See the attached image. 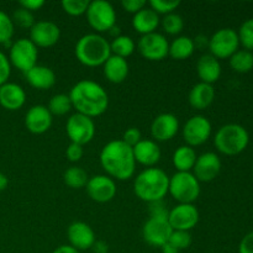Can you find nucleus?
I'll list each match as a JSON object with an SVG mask.
<instances>
[{
    "instance_id": "f257e3e1",
    "label": "nucleus",
    "mask_w": 253,
    "mask_h": 253,
    "mask_svg": "<svg viewBox=\"0 0 253 253\" xmlns=\"http://www.w3.org/2000/svg\"><path fill=\"white\" fill-rule=\"evenodd\" d=\"M72 106L77 113L88 118L100 116L108 110L109 95L99 83L89 79H83L72 86L69 91Z\"/></svg>"
},
{
    "instance_id": "f03ea898",
    "label": "nucleus",
    "mask_w": 253,
    "mask_h": 253,
    "mask_svg": "<svg viewBox=\"0 0 253 253\" xmlns=\"http://www.w3.org/2000/svg\"><path fill=\"white\" fill-rule=\"evenodd\" d=\"M100 165L106 175L113 179H130L136 169L132 147L126 145L123 140L110 141L101 150Z\"/></svg>"
},
{
    "instance_id": "7ed1b4c3",
    "label": "nucleus",
    "mask_w": 253,
    "mask_h": 253,
    "mask_svg": "<svg viewBox=\"0 0 253 253\" xmlns=\"http://www.w3.org/2000/svg\"><path fill=\"white\" fill-rule=\"evenodd\" d=\"M169 177L161 168L151 167L143 169L133 182V192L136 197L146 203L158 202L168 194Z\"/></svg>"
},
{
    "instance_id": "20e7f679",
    "label": "nucleus",
    "mask_w": 253,
    "mask_h": 253,
    "mask_svg": "<svg viewBox=\"0 0 253 253\" xmlns=\"http://www.w3.org/2000/svg\"><path fill=\"white\" fill-rule=\"evenodd\" d=\"M74 53L83 66H103L111 56L110 42L100 34H86L77 41Z\"/></svg>"
},
{
    "instance_id": "39448f33",
    "label": "nucleus",
    "mask_w": 253,
    "mask_h": 253,
    "mask_svg": "<svg viewBox=\"0 0 253 253\" xmlns=\"http://www.w3.org/2000/svg\"><path fill=\"white\" fill-rule=\"evenodd\" d=\"M250 142V135L244 126L227 124L221 126L215 135L214 143L217 151L226 156H236L244 152Z\"/></svg>"
},
{
    "instance_id": "423d86ee",
    "label": "nucleus",
    "mask_w": 253,
    "mask_h": 253,
    "mask_svg": "<svg viewBox=\"0 0 253 253\" xmlns=\"http://www.w3.org/2000/svg\"><path fill=\"white\" fill-rule=\"evenodd\" d=\"M168 193L178 204H193L200 195V182L192 172H177L169 177Z\"/></svg>"
},
{
    "instance_id": "0eeeda50",
    "label": "nucleus",
    "mask_w": 253,
    "mask_h": 253,
    "mask_svg": "<svg viewBox=\"0 0 253 253\" xmlns=\"http://www.w3.org/2000/svg\"><path fill=\"white\" fill-rule=\"evenodd\" d=\"M86 20L95 34L110 31L116 24V11L106 0H93L86 9Z\"/></svg>"
},
{
    "instance_id": "6e6552de",
    "label": "nucleus",
    "mask_w": 253,
    "mask_h": 253,
    "mask_svg": "<svg viewBox=\"0 0 253 253\" xmlns=\"http://www.w3.org/2000/svg\"><path fill=\"white\" fill-rule=\"evenodd\" d=\"M239 35L234 29L225 27L220 29L209 39L210 54L217 59L230 58L236 51H239Z\"/></svg>"
},
{
    "instance_id": "1a4fd4ad",
    "label": "nucleus",
    "mask_w": 253,
    "mask_h": 253,
    "mask_svg": "<svg viewBox=\"0 0 253 253\" xmlns=\"http://www.w3.org/2000/svg\"><path fill=\"white\" fill-rule=\"evenodd\" d=\"M39 49L30 39H19L10 47L9 61L22 73H27L37 64Z\"/></svg>"
},
{
    "instance_id": "9d476101",
    "label": "nucleus",
    "mask_w": 253,
    "mask_h": 253,
    "mask_svg": "<svg viewBox=\"0 0 253 253\" xmlns=\"http://www.w3.org/2000/svg\"><path fill=\"white\" fill-rule=\"evenodd\" d=\"M66 132L71 142L84 146L95 136V124L91 118L76 113L67 120Z\"/></svg>"
},
{
    "instance_id": "9b49d317",
    "label": "nucleus",
    "mask_w": 253,
    "mask_h": 253,
    "mask_svg": "<svg viewBox=\"0 0 253 253\" xmlns=\"http://www.w3.org/2000/svg\"><path fill=\"white\" fill-rule=\"evenodd\" d=\"M137 49L141 56L148 61H162L168 56L169 42L165 35L152 32L141 36L137 42Z\"/></svg>"
},
{
    "instance_id": "f8f14e48",
    "label": "nucleus",
    "mask_w": 253,
    "mask_h": 253,
    "mask_svg": "<svg viewBox=\"0 0 253 253\" xmlns=\"http://www.w3.org/2000/svg\"><path fill=\"white\" fill-rule=\"evenodd\" d=\"M211 123L203 115H195L188 119L183 126V138L190 147L202 146L211 135Z\"/></svg>"
},
{
    "instance_id": "ddd939ff",
    "label": "nucleus",
    "mask_w": 253,
    "mask_h": 253,
    "mask_svg": "<svg viewBox=\"0 0 253 253\" xmlns=\"http://www.w3.org/2000/svg\"><path fill=\"white\" fill-rule=\"evenodd\" d=\"M173 229L168 222V217L150 216V219L143 225L142 236L150 246L161 249L163 245L169 241Z\"/></svg>"
},
{
    "instance_id": "4468645a",
    "label": "nucleus",
    "mask_w": 253,
    "mask_h": 253,
    "mask_svg": "<svg viewBox=\"0 0 253 253\" xmlns=\"http://www.w3.org/2000/svg\"><path fill=\"white\" fill-rule=\"evenodd\" d=\"M199 221V211L193 204H178L168 212V222L173 230L190 231Z\"/></svg>"
},
{
    "instance_id": "2eb2a0df",
    "label": "nucleus",
    "mask_w": 253,
    "mask_h": 253,
    "mask_svg": "<svg viewBox=\"0 0 253 253\" xmlns=\"http://www.w3.org/2000/svg\"><path fill=\"white\" fill-rule=\"evenodd\" d=\"M59 37L61 30L58 25L47 20L35 22L34 26L30 29V40L37 48H48L54 46L59 41Z\"/></svg>"
},
{
    "instance_id": "dca6fc26",
    "label": "nucleus",
    "mask_w": 253,
    "mask_h": 253,
    "mask_svg": "<svg viewBox=\"0 0 253 253\" xmlns=\"http://www.w3.org/2000/svg\"><path fill=\"white\" fill-rule=\"evenodd\" d=\"M85 188L90 199L96 203L111 202L118 190L115 180L106 174H98L89 178Z\"/></svg>"
},
{
    "instance_id": "f3484780",
    "label": "nucleus",
    "mask_w": 253,
    "mask_h": 253,
    "mask_svg": "<svg viewBox=\"0 0 253 253\" xmlns=\"http://www.w3.org/2000/svg\"><path fill=\"white\" fill-rule=\"evenodd\" d=\"M179 131V121L175 115L163 113L156 116L151 124V135L156 142H166L174 137Z\"/></svg>"
},
{
    "instance_id": "a211bd4d",
    "label": "nucleus",
    "mask_w": 253,
    "mask_h": 253,
    "mask_svg": "<svg viewBox=\"0 0 253 253\" xmlns=\"http://www.w3.org/2000/svg\"><path fill=\"white\" fill-rule=\"evenodd\" d=\"M67 237H68L69 246L81 251L90 250L94 242L96 241L95 232L86 222L74 221L67 229Z\"/></svg>"
},
{
    "instance_id": "6ab92c4d",
    "label": "nucleus",
    "mask_w": 253,
    "mask_h": 253,
    "mask_svg": "<svg viewBox=\"0 0 253 253\" xmlns=\"http://www.w3.org/2000/svg\"><path fill=\"white\" fill-rule=\"evenodd\" d=\"M221 170V161L214 152H205L198 156L193 168V174L199 182H211Z\"/></svg>"
},
{
    "instance_id": "aec40b11",
    "label": "nucleus",
    "mask_w": 253,
    "mask_h": 253,
    "mask_svg": "<svg viewBox=\"0 0 253 253\" xmlns=\"http://www.w3.org/2000/svg\"><path fill=\"white\" fill-rule=\"evenodd\" d=\"M52 125V114L44 105H34L25 115V126L35 135L47 132Z\"/></svg>"
},
{
    "instance_id": "412c9836",
    "label": "nucleus",
    "mask_w": 253,
    "mask_h": 253,
    "mask_svg": "<svg viewBox=\"0 0 253 253\" xmlns=\"http://www.w3.org/2000/svg\"><path fill=\"white\" fill-rule=\"evenodd\" d=\"M132 151L136 163L145 167H155L161 160V148L153 140H141L135 147H132Z\"/></svg>"
},
{
    "instance_id": "4be33fe9",
    "label": "nucleus",
    "mask_w": 253,
    "mask_h": 253,
    "mask_svg": "<svg viewBox=\"0 0 253 253\" xmlns=\"http://www.w3.org/2000/svg\"><path fill=\"white\" fill-rule=\"evenodd\" d=\"M26 101L24 88L16 83H5L0 86V105L6 110H19Z\"/></svg>"
},
{
    "instance_id": "5701e85b",
    "label": "nucleus",
    "mask_w": 253,
    "mask_h": 253,
    "mask_svg": "<svg viewBox=\"0 0 253 253\" xmlns=\"http://www.w3.org/2000/svg\"><path fill=\"white\" fill-rule=\"evenodd\" d=\"M197 73L202 83L214 84L221 76V64L212 54H203L197 63Z\"/></svg>"
},
{
    "instance_id": "b1692460",
    "label": "nucleus",
    "mask_w": 253,
    "mask_h": 253,
    "mask_svg": "<svg viewBox=\"0 0 253 253\" xmlns=\"http://www.w3.org/2000/svg\"><path fill=\"white\" fill-rule=\"evenodd\" d=\"M30 85L39 90H47L56 84V74L49 67L36 64L34 68L25 73Z\"/></svg>"
},
{
    "instance_id": "393cba45",
    "label": "nucleus",
    "mask_w": 253,
    "mask_h": 253,
    "mask_svg": "<svg viewBox=\"0 0 253 253\" xmlns=\"http://www.w3.org/2000/svg\"><path fill=\"white\" fill-rule=\"evenodd\" d=\"M215 99V89L211 84L207 83H198L190 89L189 100L190 106L195 110H205L212 104Z\"/></svg>"
},
{
    "instance_id": "a878e982",
    "label": "nucleus",
    "mask_w": 253,
    "mask_h": 253,
    "mask_svg": "<svg viewBox=\"0 0 253 253\" xmlns=\"http://www.w3.org/2000/svg\"><path fill=\"white\" fill-rule=\"evenodd\" d=\"M160 24V15L147 6L143 7L132 16V27L136 30V32L141 34L142 36L156 32Z\"/></svg>"
},
{
    "instance_id": "bb28decb",
    "label": "nucleus",
    "mask_w": 253,
    "mask_h": 253,
    "mask_svg": "<svg viewBox=\"0 0 253 253\" xmlns=\"http://www.w3.org/2000/svg\"><path fill=\"white\" fill-rule=\"evenodd\" d=\"M103 69L104 76L110 83L120 84L127 78L130 67H128L127 61L125 58L111 54L108 61L103 64Z\"/></svg>"
},
{
    "instance_id": "cd10ccee",
    "label": "nucleus",
    "mask_w": 253,
    "mask_h": 253,
    "mask_svg": "<svg viewBox=\"0 0 253 253\" xmlns=\"http://www.w3.org/2000/svg\"><path fill=\"white\" fill-rule=\"evenodd\" d=\"M198 155L195 150L190 146H179L173 153V165L178 172H192L197 162Z\"/></svg>"
},
{
    "instance_id": "c85d7f7f",
    "label": "nucleus",
    "mask_w": 253,
    "mask_h": 253,
    "mask_svg": "<svg viewBox=\"0 0 253 253\" xmlns=\"http://www.w3.org/2000/svg\"><path fill=\"white\" fill-rule=\"evenodd\" d=\"M194 51L195 44L193 39H190L189 36H178L169 43L168 56L177 61H183V59L189 58L194 53Z\"/></svg>"
},
{
    "instance_id": "c756f323",
    "label": "nucleus",
    "mask_w": 253,
    "mask_h": 253,
    "mask_svg": "<svg viewBox=\"0 0 253 253\" xmlns=\"http://www.w3.org/2000/svg\"><path fill=\"white\" fill-rule=\"evenodd\" d=\"M135 41L126 35H119L118 37H114L113 41L110 42L111 54L121 57V58L126 59L130 57L135 52Z\"/></svg>"
},
{
    "instance_id": "7c9ffc66",
    "label": "nucleus",
    "mask_w": 253,
    "mask_h": 253,
    "mask_svg": "<svg viewBox=\"0 0 253 253\" xmlns=\"http://www.w3.org/2000/svg\"><path fill=\"white\" fill-rule=\"evenodd\" d=\"M63 180L66 183L67 187L72 188V189H82L85 188L88 184V173L83 169L82 167H77V166H72L68 169H66L63 174Z\"/></svg>"
},
{
    "instance_id": "2f4dec72",
    "label": "nucleus",
    "mask_w": 253,
    "mask_h": 253,
    "mask_svg": "<svg viewBox=\"0 0 253 253\" xmlns=\"http://www.w3.org/2000/svg\"><path fill=\"white\" fill-rule=\"evenodd\" d=\"M230 66L237 73H249L253 68V53L247 49H239L230 57Z\"/></svg>"
},
{
    "instance_id": "473e14b6",
    "label": "nucleus",
    "mask_w": 253,
    "mask_h": 253,
    "mask_svg": "<svg viewBox=\"0 0 253 253\" xmlns=\"http://www.w3.org/2000/svg\"><path fill=\"white\" fill-rule=\"evenodd\" d=\"M72 108H73L72 101L69 99V95H67V94H56V95H53L49 99L48 106H47L52 116L66 115L72 110Z\"/></svg>"
},
{
    "instance_id": "72a5a7b5",
    "label": "nucleus",
    "mask_w": 253,
    "mask_h": 253,
    "mask_svg": "<svg viewBox=\"0 0 253 253\" xmlns=\"http://www.w3.org/2000/svg\"><path fill=\"white\" fill-rule=\"evenodd\" d=\"M161 25L166 34L175 36V35H179L184 29V20L179 14L172 12L163 16V19L161 20Z\"/></svg>"
},
{
    "instance_id": "f704fd0d",
    "label": "nucleus",
    "mask_w": 253,
    "mask_h": 253,
    "mask_svg": "<svg viewBox=\"0 0 253 253\" xmlns=\"http://www.w3.org/2000/svg\"><path fill=\"white\" fill-rule=\"evenodd\" d=\"M237 35H239L240 43L245 47V49L247 51L253 49V19L242 22Z\"/></svg>"
},
{
    "instance_id": "c9c22d12",
    "label": "nucleus",
    "mask_w": 253,
    "mask_h": 253,
    "mask_svg": "<svg viewBox=\"0 0 253 253\" xmlns=\"http://www.w3.org/2000/svg\"><path fill=\"white\" fill-rule=\"evenodd\" d=\"M88 0H63L62 1V9L64 12L71 16H81L85 14L89 6Z\"/></svg>"
},
{
    "instance_id": "e433bc0d",
    "label": "nucleus",
    "mask_w": 253,
    "mask_h": 253,
    "mask_svg": "<svg viewBox=\"0 0 253 253\" xmlns=\"http://www.w3.org/2000/svg\"><path fill=\"white\" fill-rule=\"evenodd\" d=\"M12 22L16 24L17 26L22 27V29H31L35 25V17L34 14L29 10L24 9V7L20 6L19 9H16L14 11V15H12Z\"/></svg>"
},
{
    "instance_id": "4c0bfd02",
    "label": "nucleus",
    "mask_w": 253,
    "mask_h": 253,
    "mask_svg": "<svg viewBox=\"0 0 253 253\" xmlns=\"http://www.w3.org/2000/svg\"><path fill=\"white\" fill-rule=\"evenodd\" d=\"M180 5L178 0H151L150 7L158 15H168L175 12V9Z\"/></svg>"
},
{
    "instance_id": "58836bf2",
    "label": "nucleus",
    "mask_w": 253,
    "mask_h": 253,
    "mask_svg": "<svg viewBox=\"0 0 253 253\" xmlns=\"http://www.w3.org/2000/svg\"><path fill=\"white\" fill-rule=\"evenodd\" d=\"M14 35V22L4 11H0V43H7Z\"/></svg>"
},
{
    "instance_id": "ea45409f",
    "label": "nucleus",
    "mask_w": 253,
    "mask_h": 253,
    "mask_svg": "<svg viewBox=\"0 0 253 253\" xmlns=\"http://www.w3.org/2000/svg\"><path fill=\"white\" fill-rule=\"evenodd\" d=\"M170 245L175 247L178 251L182 250H187L188 247L192 245V235L189 231H178V230H173L172 235L169 237Z\"/></svg>"
},
{
    "instance_id": "a19ab883",
    "label": "nucleus",
    "mask_w": 253,
    "mask_h": 253,
    "mask_svg": "<svg viewBox=\"0 0 253 253\" xmlns=\"http://www.w3.org/2000/svg\"><path fill=\"white\" fill-rule=\"evenodd\" d=\"M142 140V136H141V131L136 127H130L124 132L123 135V141L130 147H135L140 141Z\"/></svg>"
},
{
    "instance_id": "79ce46f5",
    "label": "nucleus",
    "mask_w": 253,
    "mask_h": 253,
    "mask_svg": "<svg viewBox=\"0 0 253 253\" xmlns=\"http://www.w3.org/2000/svg\"><path fill=\"white\" fill-rule=\"evenodd\" d=\"M11 73V64L7 57L2 52H0V86L6 83Z\"/></svg>"
},
{
    "instance_id": "37998d69",
    "label": "nucleus",
    "mask_w": 253,
    "mask_h": 253,
    "mask_svg": "<svg viewBox=\"0 0 253 253\" xmlns=\"http://www.w3.org/2000/svg\"><path fill=\"white\" fill-rule=\"evenodd\" d=\"M169 210L167 209V204L163 200L150 203V215L155 217H168Z\"/></svg>"
},
{
    "instance_id": "c03bdc74",
    "label": "nucleus",
    "mask_w": 253,
    "mask_h": 253,
    "mask_svg": "<svg viewBox=\"0 0 253 253\" xmlns=\"http://www.w3.org/2000/svg\"><path fill=\"white\" fill-rule=\"evenodd\" d=\"M84 155L83 146L71 142L66 150V156L71 162H79Z\"/></svg>"
},
{
    "instance_id": "a18cd8bd",
    "label": "nucleus",
    "mask_w": 253,
    "mask_h": 253,
    "mask_svg": "<svg viewBox=\"0 0 253 253\" xmlns=\"http://www.w3.org/2000/svg\"><path fill=\"white\" fill-rule=\"evenodd\" d=\"M121 6L124 7L125 11L135 15L136 12H138L143 7H146V1L145 0H123Z\"/></svg>"
},
{
    "instance_id": "49530a36",
    "label": "nucleus",
    "mask_w": 253,
    "mask_h": 253,
    "mask_svg": "<svg viewBox=\"0 0 253 253\" xmlns=\"http://www.w3.org/2000/svg\"><path fill=\"white\" fill-rule=\"evenodd\" d=\"M239 253H253V231L247 234L241 240L239 246Z\"/></svg>"
},
{
    "instance_id": "de8ad7c7",
    "label": "nucleus",
    "mask_w": 253,
    "mask_h": 253,
    "mask_svg": "<svg viewBox=\"0 0 253 253\" xmlns=\"http://www.w3.org/2000/svg\"><path fill=\"white\" fill-rule=\"evenodd\" d=\"M43 5H44L43 0H22V1H20V6L29 10V11L31 12L37 11V10L41 9Z\"/></svg>"
},
{
    "instance_id": "09e8293b",
    "label": "nucleus",
    "mask_w": 253,
    "mask_h": 253,
    "mask_svg": "<svg viewBox=\"0 0 253 253\" xmlns=\"http://www.w3.org/2000/svg\"><path fill=\"white\" fill-rule=\"evenodd\" d=\"M94 253H108L109 252V246L106 242L104 241H95L94 242L93 247H91Z\"/></svg>"
},
{
    "instance_id": "8fccbe9b",
    "label": "nucleus",
    "mask_w": 253,
    "mask_h": 253,
    "mask_svg": "<svg viewBox=\"0 0 253 253\" xmlns=\"http://www.w3.org/2000/svg\"><path fill=\"white\" fill-rule=\"evenodd\" d=\"M193 41H194V44H195V48H204L205 46H209V39H207V37L205 36H202V35H200V36H198L197 39H194L193 40Z\"/></svg>"
},
{
    "instance_id": "3c124183",
    "label": "nucleus",
    "mask_w": 253,
    "mask_h": 253,
    "mask_svg": "<svg viewBox=\"0 0 253 253\" xmlns=\"http://www.w3.org/2000/svg\"><path fill=\"white\" fill-rule=\"evenodd\" d=\"M52 253H81V252H79L78 250L73 249L72 246H69V245H62V246L57 247V249Z\"/></svg>"
},
{
    "instance_id": "603ef678",
    "label": "nucleus",
    "mask_w": 253,
    "mask_h": 253,
    "mask_svg": "<svg viewBox=\"0 0 253 253\" xmlns=\"http://www.w3.org/2000/svg\"><path fill=\"white\" fill-rule=\"evenodd\" d=\"M161 250H162V253H179V251H178L173 245H170L169 242L163 245V246L161 247Z\"/></svg>"
},
{
    "instance_id": "864d4df0",
    "label": "nucleus",
    "mask_w": 253,
    "mask_h": 253,
    "mask_svg": "<svg viewBox=\"0 0 253 253\" xmlns=\"http://www.w3.org/2000/svg\"><path fill=\"white\" fill-rule=\"evenodd\" d=\"M7 183H9V180H7L6 175L0 173V192H2L7 187Z\"/></svg>"
}]
</instances>
